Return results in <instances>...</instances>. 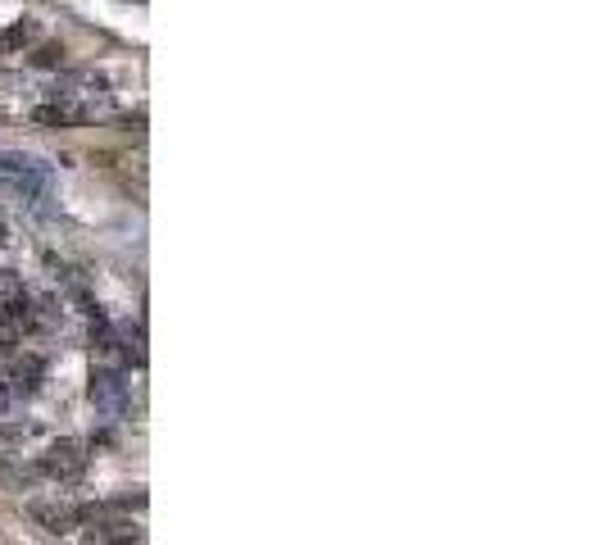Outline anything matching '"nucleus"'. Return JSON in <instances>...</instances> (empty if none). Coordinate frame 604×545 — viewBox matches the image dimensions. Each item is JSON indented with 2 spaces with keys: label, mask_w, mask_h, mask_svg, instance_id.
I'll list each match as a JSON object with an SVG mask.
<instances>
[{
  "label": "nucleus",
  "mask_w": 604,
  "mask_h": 545,
  "mask_svg": "<svg viewBox=\"0 0 604 545\" xmlns=\"http://www.w3.org/2000/svg\"><path fill=\"white\" fill-rule=\"evenodd\" d=\"M87 468H91V455H87V446H82V441H73V436L55 441V446L37 459V473L50 477V482H60V486L82 482V477H87Z\"/></svg>",
  "instance_id": "nucleus-1"
},
{
  "label": "nucleus",
  "mask_w": 604,
  "mask_h": 545,
  "mask_svg": "<svg viewBox=\"0 0 604 545\" xmlns=\"http://www.w3.org/2000/svg\"><path fill=\"white\" fill-rule=\"evenodd\" d=\"M91 405L109 418L128 414V373L114 364H100L96 373H91Z\"/></svg>",
  "instance_id": "nucleus-2"
},
{
  "label": "nucleus",
  "mask_w": 604,
  "mask_h": 545,
  "mask_svg": "<svg viewBox=\"0 0 604 545\" xmlns=\"http://www.w3.org/2000/svg\"><path fill=\"white\" fill-rule=\"evenodd\" d=\"M28 514H32V523H41L55 536H69L78 527V509L64 505V500H28Z\"/></svg>",
  "instance_id": "nucleus-3"
},
{
  "label": "nucleus",
  "mask_w": 604,
  "mask_h": 545,
  "mask_svg": "<svg viewBox=\"0 0 604 545\" xmlns=\"http://www.w3.org/2000/svg\"><path fill=\"white\" fill-rule=\"evenodd\" d=\"M141 527H132L128 518H96L87 527V545H137Z\"/></svg>",
  "instance_id": "nucleus-4"
},
{
  "label": "nucleus",
  "mask_w": 604,
  "mask_h": 545,
  "mask_svg": "<svg viewBox=\"0 0 604 545\" xmlns=\"http://www.w3.org/2000/svg\"><path fill=\"white\" fill-rule=\"evenodd\" d=\"M32 119H37L41 128H73V123L87 119V109L73 105V100H50V105L32 109Z\"/></svg>",
  "instance_id": "nucleus-5"
},
{
  "label": "nucleus",
  "mask_w": 604,
  "mask_h": 545,
  "mask_svg": "<svg viewBox=\"0 0 604 545\" xmlns=\"http://www.w3.org/2000/svg\"><path fill=\"white\" fill-rule=\"evenodd\" d=\"M10 377H14L10 396H32V391L41 387V377H46V359H41V355H23L19 364L10 368Z\"/></svg>",
  "instance_id": "nucleus-6"
},
{
  "label": "nucleus",
  "mask_w": 604,
  "mask_h": 545,
  "mask_svg": "<svg viewBox=\"0 0 604 545\" xmlns=\"http://www.w3.org/2000/svg\"><path fill=\"white\" fill-rule=\"evenodd\" d=\"M37 464H23V455H5L0 459V486H10V491H32L37 486Z\"/></svg>",
  "instance_id": "nucleus-7"
},
{
  "label": "nucleus",
  "mask_w": 604,
  "mask_h": 545,
  "mask_svg": "<svg viewBox=\"0 0 604 545\" xmlns=\"http://www.w3.org/2000/svg\"><path fill=\"white\" fill-rule=\"evenodd\" d=\"M37 37V23H14L10 32H0V50H19Z\"/></svg>",
  "instance_id": "nucleus-8"
},
{
  "label": "nucleus",
  "mask_w": 604,
  "mask_h": 545,
  "mask_svg": "<svg viewBox=\"0 0 604 545\" xmlns=\"http://www.w3.org/2000/svg\"><path fill=\"white\" fill-rule=\"evenodd\" d=\"M32 64H46V69L50 64H64V46H41L37 55H32Z\"/></svg>",
  "instance_id": "nucleus-9"
},
{
  "label": "nucleus",
  "mask_w": 604,
  "mask_h": 545,
  "mask_svg": "<svg viewBox=\"0 0 604 545\" xmlns=\"http://www.w3.org/2000/svg\"><path fill=\"white\" fill-rule=\"evenodd\" d=\"M0 296H5V300H19V296H23V282L14 278V273H0Z\"/></svg>",
  "instance_id": "nucleus-10"
},
{
  "label": "nucleus",
  "mask_w": 604,
  "mask_h": 545,
  "mask_svg": "<svg viewBox=\"0 0 604 545\" xmlns=\"http://www.w3.org/2000/svg\"><path fill=\"white\" fill-rule=\"evenodd\" d=\"M5 241H10V228H5V218H0V246H5Z\"/></svg>",
  "instance_id": "nucleus-11"
}]
</instances>
